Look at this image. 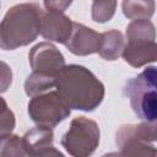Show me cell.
<instances>
[{
    "label": "cell",
    "instance_id": "obj_1",
    "mask_svg": "<svg viewBox=\"0 0 157 157\" xmlns=\"http://www.w3.org/2000/svg\"><path fill=\"white\" fill-rule=\"evenodd\" d=\"M56 92L70 109L92 112L102 103L105 88L96 75L82 65H66L56 78Z\"/></svg>",
    "mask_w": 157,
    "mask_h": 157
},
{
    "label": "cell",
    "instance_id": "obj_2",
    "mask_svg": "<svg viewBox=\"0 0 157 157\" xmlns=\"http://www.w3.org/2000/svg\"><path fill=\"white\" fill-rule=\"evenodd\" d=\"M42 9L34 2L13 5L0 23V47L13 50L34 42L40 33Z\"/></svg>",
    "mask_w": 157,
    "mask_h": 157
},
{
    "label": "cell",
    "instance_id": "obj_3",
    "mask_svg": "<svg viewBox=\"0 0 157 157\" xmlns=\"http://www.w3.org/2000/svg\"><path fill=\"white\" fill-rule=\"evenodd\" d=\"M124 93L134 113L144 121L157 120V67L148 66L126 81Z\"/></svg>",
    "mask_w": 157,
    "mask_h": 157
},
{
    "label": "cell",
    "instance_id": "obj_4",
    "mask_svg": "<svg viewBox=\"0 0 157 157\" xmlns=\"http://www.w3.org/2000/svg\"><path fill=\"white\" fill-rule=\"evenodd\" d=\"M101 131L98 124L86 117L71 120L69 130L61 137V146L72 157H90L99 145Z\"/></svg>",
    "mask_w": 157,
    "mask_h": 157
},
{
    "label": "cell",
    "instance_id": "obj_5",
    "mask_svg": "<svg viewBox=\"0 0 157 157\" xmlns=\"http://www.w3.org/2000/svg\"><path fill=\"white\" fill-rule=\"evenodd\" d=\"M71 109L64 103L56 91H50L36 97L28 102L29 118L42 126L54 128L70 115Z\"/></svg>",
    "mask_w": 157,
    "mask_h": 157
},
{
    "label": "cell",
    "instance_id": "obj_6",
    "mask_svg": "<svg viewBox=\"0 0 157 157\" xmlns=\"http://www.w3.org/2000/svg\"><path fill=\"white\" fill-rule=\"evenodd\" d=\"M28 61L33 71L58 77L65 65L61 52L50 42H40L32 47L28 53Z\"/></svg>",
    "mask_w": 157,
    "mask_h": 157
},
{
    "label": "cell",
    "instance_id": "obj_7",
    "mask_svg": "<svg viewBox=\"0 0 157 157\" xmlns=\"http://www.w3.org/2000/svg\"><path fill=\"white\" fill-rule=\"evenodd\" d=\"M74 21L61 12L43 10L40 16V36L48 40L66 44L72 33Z\"/></svg>",
    "mask_w": 157,
    "mask_h": 157
},
{
    "label": "cell",
    "instance_id": "obj_8",
    "mask_svg": "<svg viewBox=\"0 0 157 157\" xmlns=\"http://www.w3.org/2000/svg\"><path fill=\"white\" fill-rule=\"evenodd\" d=\"M102 45V33L96 32L94 29L74 22L72 33L65 44V47L75 55L85 56L93 53H98Z\"/></svg>",
    "mask_w": 157,
    "mask_h": 157
},
{
    "label": "cell",
    "instance_id": "obj_9",
    "mask_svg": "<svg viewBox=\"0 0 157 157\" xmlns=\"http://www.w3.org/2000/svg\"><path fill=\"white\" fill-rule=\"evenodd\" d=\"M123 59L132 67H141L148 63L157 61V42L132 40L126 42Z\"/></svg>",
    "mask_w": 157,
    "mask_h": 157
},
{
    "label": "cell",
    "instance_id": "obj_10",
    "mask_svg": "<svg viewBox=\"0 0 157 157\" xmlns=\"http://www.w3.org/2000/svg\"><path fill=\"white\" fill-rule=\"evenodd\" d=\"M22 141L31 157H36L44 150L53 146L54 134L52 128L37 125L22 136Z\"/></svg>",
    "mask_w": 157,
    "mask_h": 157
},
{
    "label": "cell",
    "instance_id": "obj_11",
    "mask_svg": "<svg viewBox=\"0 0 157 157\" xmlns=\"http://www.w3.org/2000/svg\"><path fill=\"white\" fill-rule=\"evenodd\" d=\"M126 137H135L150 144L157 142V120L121 125L115 134V140Z\"/></svg>",
    "mask_w": 157,
    "mask_h": 157
},
{
    "label": "cell",
    "instance_id": "obj_12",
    "mask_svg": "<svg viewBox=\"0 0 157 157\" xmlns=\"http://www.w3.org/2000/svg\"><path fill=\"white\" fill-rule=\"evenodd\" d=\"M125 45L126 42L123 33L118 29H110L102 33V45L98 54L103 59L113 61L123 55Z\"/></svg>",
    "mask_w": 157,
    "mask_h": 157
},
{
    "label": "cell",
    "instance_id": "obj_13",
    "mask_svg": "<svg viewBox=\"0 0 157 157\" xmlns=\"http://www.w3.org/2000/svg\"><path fill=\"white\" fill-rule=\"evenodd\" d=\"M115 144L125 157H157V148L152 144L135 137L119 139Z\"/></svg>",
    "mask_w": 157,
    "mask_h": 157
},
{
    "label": "cell",
    "instance_id": "obj_14",
    "mask_svg": "<svg viewBox=\"0 0 157 157\" xmlns=\"http://www.w3.org/2000/svg\"><path fill=\"white\" fill-rule=\"evenodd\" d=\"M121 9H123V13L125 15V17L136 21V20H150L153 13H155V9H156V4L152 0H137V1H132V0H124L121 2Z\"/></svg>",
    "mask_w": 157,
    "mask_h": 157
},
{
    "label": "cell",
    "instance_id": "obj_15",
    "mask_svg": "<svg viewBox=\"0 0 157 157\" xmlns=\"http://www.w3.org/2000/svg\"><path fill=\"white\" fill-rule=\"evenodd\" d=\"M56 78L58 77L33 71L25 81V92L29 97L47 93V91L56 86Z\"/></svg>",
    "mask_w": 157,
    "mask_h": 157
},
{
    "label": "cell",
    "instance_id": "obj_16",
    "mask_svg": "<svg viewBox=\"0 0 157 157\" xmlns=\"http://www.w3.org/2000/svg\"><path fill=\"white\" fill-rule=\"evenodd\" d=\"M126 39L132 40H155L156 28L150 20L131 21L126 27Z\"/></svg>",
    "mask_w": 157,
    "mask_h": 157
},
{
    "label": "cell",
    "instance_id": "obj_17",
    "mask_svg": "<svg viewBox=\"0 0 157 157\" xmlns=\"http://www.w3.org/2000/svg\"><path fill=\"white\" fill-rule=\"evenodd\" d=\"M0 157H31V155L25 148L22 137L11 134L1 137Z\"/></svg>",
    "mask_w": 157,
    "mask_h": 157
},
{
    "label": "cell",
    "instance_id": "obj_18",
    "mask_svg": "<svg viewBox=\"0 0 157 157\" xmlns=\"http://www.w3.org/2000/svg\"><path fill=\"white\" fill-rule=\"evenodd\" d=\"M117 1L104 0V1H93L91 7V16L94 22L104 23L112 20L115 13Z\"/></svg>",
    "mask_w": 157,
    "mask_h": 157
},
{
    "label": "cell",
    "instance_id": "obj_19",
    "mask_svg": "<svg viewBox=\"0 0 157 157\" xmlns=\"http://www.w3.org/2000/svg\"><path fill=\"white\" fill-rule=\"evenodd\" d=\"M1 113H0V137L11 135L15 128V115L13 112L7 107L5 99L1 97Z\"/></svg>",
    "mask_w": 157,
    "mask_h": 157
},
{
    "label": "cell",
    "instance_id": "obj_20",
    "mask_svg": "<svg viewBox=\"0 0 157 157\" xmlns=\"http://www.w3.org/2000/svg\"><path fill=\"white\" fill-rule=\"evenodd\" d=\"M43 5L45 10L64 13V11L71 5V1H44Z\"/></svg>",
    "mask_w": 157,
    "mask_h": 157
},
{
    "label": "cell",
    "instance_id": "obj_21",
    "mask_svg": "<svg viewBox=\"0 0 157 157\" xmlns=\"http://www.w3.org/2000/svg\"><path fill=\"white\" fill-rule=\"evenodd\" d=\"M1 66H2V71H1V92H5L7 90V86L11 85V81H12V74H11V69L2 61L1 63Z\"/></svg>",
    "mask_w": 157,
    "mask_h": 157
},
{
    "label": "cell",
    "instance_id": "obj_22",
    "mask_svg": "<svg viewBox=\"0 0 157 157\" xmlns=\"http://www.w3.org/2000/svg\"><path fill=\"white\" fill-rule=\"evenodd\" d=\"M36 157H65L59 150H56L55 147H49L47 150H44L43 152H40L39 155H37Z\"/></svg>",
    "mask_w": 157,
    "mask_h": 157
},
{
    "label": "cell",
    "instance_id": "obj_23",
    "mask_svg": "<svg viewBox=\"0 0 157 157\" xmlns=\"http://www.w3.org/2000/svg\"><path fill=\"white\" fill-rule=\"evenodd\" d=\"M102 157H125V156L121 152H109V153L103 155Z\"/></svg>",
    "mask_w": 157,
    "mask_h": 157
}]
</instances>
